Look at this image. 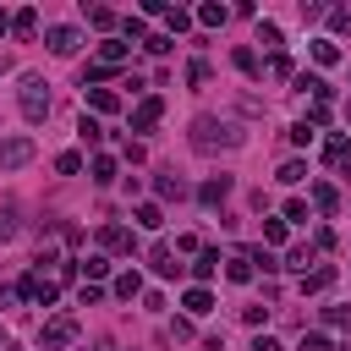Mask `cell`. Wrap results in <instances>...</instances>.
<instances>
[{"label":"cell","mask_w":351,"mask_h":351,"mask_svg":"<svg viewBox=\"0 0 351 351\" xmlns=\"http://www.w3.org/2000/svg\"><path fill=\"white\" fill-rule=\"evenodd\" d=\"M170 340H192V318H170Z\"/></svg>","instance_id":"cell-46"},{"label":"cell","mask_w":351,"mask_h":351,"mask_svg":"<svg viewBox=\"0 0 351 351\" xmlns=\"http://www.w3.org/2000/svg\"><path fill=\"white\" fill-rule=\"evenodd\" d=\"M77 296H82V307H99V302H104V291H99V285H88V280H82V291H77Z\"/></svg>","instance_id":"cell-45"},{"label":"cell","mask_w":351,"mask_h":351,"mask_svg":"<svg viewBox=\"0 0 351 351\" xmlns=\"http://www.w3.org/2000/svg\"><path fill=\"white\" fill-rule=\"evenodd\" d=\"M181 307H186L192 318H203V313H214V291H208V285H192V291L181 296Z\"/></svg>","instance_id":"cell-12"},{"label":"cell","mask_w":351,"mask_h":351,"mask_svg":"<svg viewBox=\"0 0 351 351\" xmlns=\"http://www.w3.org/2000/svg\"><path fill=\"white\" fill-rule=\"evenodd\" d=\"M159 115H165V99H159V93L137 99V110H132V132H154V126H159Z\"/></svg>","instance_id":"cell-5"},{"label":"cell","mask_w":351,"mask_h":351,"mask_svg":"<svg viewBox=\"0 0 351 351\" xmlns=\"http://www.w3.org/2000/svg\"><path fill=\"white\" fill-rule=\"evenodd\" d=\"M302 176H307V165H302V159H285V165H280V181H285V186H296Z\"/></svg>","instance_id":"cell-31"},{"label":"cell","mask_w":351,"mask_h":351,"mask_svg":"<svg viewBox=\"0 0 351 351\" xmlns=\"http://www.w3.org/2000/svg\"><path fill=\"white\" fill-rule=\"evenodd\" d=\"M0 33H11V16H5V11H0Z\"/></svg>","instance_id":"cell-49"},{"label":"cell","mask_w":351,"mask_h":351,"mask_svg":"<svg viewBox=\"0 0 351 351\" xmlns=\"http://www.w3.org/2000/svg\"><path fill=\"white\" fill-rule=\"evenodd\" d=\"M93 181H99V186H110V181H115V159H110V154H99V159H93Z\"/></svg>","instance_id":"cell-26"},{"label":"cell","mask_w":351,"mask_h":351,"mask_svg":"<svg viewBox=\"0 0 351 351\" xmlns=\"http://www.w3.org/2000/svg\"><path fill=\"white\" fill-rule=\"evenodd\" d=\"M55 170H60V176H77V170H82V154H77V148H66V154L55 159Z\"/></svg>","instance_id":"cell-30"},{"label":"cell","mask_w":351,"mask_h":351,"mask_svg":"<svg viewBox=\"0 0 351 351\" xmlns=\"http://www.w3.org/2000/svg\"><path fill=\"white\" fill-rule=\"evenodd\" d=\"M99 247H104V252H132V230H126V225H104V230H99Z\"/></svg>","instance_id":"cell-10"},{"label":"cell","mask_w":351,"mask_h":351,"mask_svg":"<svg viewBox=\"0 0 351 351\" xmlns=\"http://www.w3.org/2000/svg\"><path fill=\"white\" fill-rule=\"evenodd\" d=\"M11 33H16V38H33V33H38V11H33V5H22V11L11 16Z\"/></svg>","instance_id":"cell-16"},{"label":"cell","mask_w":351,"mask_h":351,"mask_svg":"<svg viewBox=\"0 0 351 351\" xmlns=\"http://www.w3.org/2000/svg\"><path fill=\"white\" fill-rule=\"evenodd\" d=\"M165 27H170V33H186V27H192V11H181V5H165Z\"/></svg>","instance_id":"cell-23"},{"label":"cell","mask_w":351,"mask_h":351,"mask_svg":"<svg viewBox=\"0 0 351 351\" xmlns=\"http://www.w3.org/2000/svg\"><path fill=\"white\" fill-rule=\"evenodd\" d=\"M148 263H154V274H159V280H176V274H181V263H176V252H170L165 241H159V247L148 252Z\"/></svg>","instance_id":"cell-11"},{"label":"cell","mask_w":351,"mask_h":351,"mask_svg":"<svg viewBox=\"0 0 351 351\" xmlns=\"http://www.w3.org/2000/svg\"><path fill=\"white\" fill-rule=\"evenodd\" d=\"M22 115H27L33 126L49 115V82H44V77H33V71L22 77Z\"/></svg>","instance_id":"cell-2"},{"label":"cell","mask_w":351,"mask_h":351,"mask_svg":"<svg viewBox=\"0 0 351 351\" xmlns=\"http://www.w3.org/2000/svg\"><path fill=\"white\" fill-rule=\"evenodd\" d=\"M329 27H335V33H351V11L335 5V11H329Z\"/></svg>","instance_id":"cell-42"},{"label":"cell","mask_w":351,"mask_h":351,"mask_svg":"<svg viewBox=\"0 0 351 351\" xmlns=\"http://www.w3.org/2000/svg\"><path fill=\"white\" fill-rule=\"evenodd\" d=\"M22 225H16V208H0V241H11Z\"/></svg>","instance_id":"cell-36"},{"label":"cell","mask_w":351,"mask_h":351,"mask_svg":"<svg viewBox=\"0 0 351 351\" xmlns=\"http://www.w3.org/2000/svg\"><path fill=\"white\" fill-rule=\"evenodd\" d=\"M154 186H159V197H186V181H176V176H159Z\"/></svg>","instance_id":"cell-32"},{"label":"cell","mask_w":351,"mask_h":351,"mask_svg":"<svg viewBox=\"0 0 351 351\" xmlns=\"http://www.w3.org/2000/svg\"><path fill=\"white\" fill-rule=\"evenodd\" d=\"M55 296H60V285H55V280H38V296H33V302H38V307H49Z\"/></svg>","instance_id":"cell-41"},{"label":"cell","mask_w":351,"mask_h":351,"mask_svg":"<svg viewBox=\"0 0 351 351\" xmlns=\"http://www.w3.org/2000/svg\"><path fill=\"white\" fill-rule=\"evenodd\" d=\"M33 159V137H0V170H22Z\"/></svg>","instance_id":"cell-4"},{"label":"cell","mask_w":351,"mask_h":351,"mask_svg":"<svg viewBox=\"0 0 351 351\" xmlns=\"http://www.w3.org/2000/svg\"><path fill=\"white\" fill-rule=\"evenodd\" d=\"M230 60H236V71H247V77H258V55H252L247 44H236V49H230Z\"/></svg>","instance_id":"cell-24"},{"label":"cell","mask_w":351,"mask_h":351,"mask_svg":"<svg viewBox=\"0 0 351 351\" xmlns=\"http://www.w3.org/2000/svg\"><path fill=\"white\" fill-rule=\"evenodd\" d=\"M236 143H241L236 121H219V115H197L192 121V148L197 154H219V148H236Z\"/></svg>","instance_id":"cell-1"},{"label":"cell","mask_w":351,"mask_h":351,"mask_svg":"<svg viewBox=\"0 0 351 351\" xmlns=\"http://www.w3.org/2000/svg\"><path fill=\"white\" fill-rule=\"evenodd\" d=\"M346 115H351V110H346Z\"/></svg>","instance_id":"cell-51"},{"label":"cell","mask_w":351,"mask_h":351,"mask_svg":"<svg viewBox=\"0 0 351 351\" xmlns=\"http://www.w3.org/2000/svg\"><path fill=\"white\" fill-rule=\"evenodd\" d=\"M291 143H296V148H307V143H313V126H307V121H302V126H291Z\"/></svg>","instance_id":"cell-47"},{"label":"cell","mask_w":351,"mask_h":351,"mask_svg":"<svg viewBox=\"0 0 351 351\" xmlns=\"http://www.w3.org/2000/svg\"><path fill=\"white\" fill-rule=\"evenodd\" d=\"M258 44H269L280 55V22H258Z\"/></svg>","instance_id":"cell-29"},{"label":"cell","mask_w":351,"mask_h":351,"mask_svg":"<svg viewBox=\"0 0 351 351\" xmlns=\"http://www.w3.org/2000/svg\"><path fill=\"white\" fill-rule=\"evenodd\" d=\"M197 197H203V203H225V197H230V176H214V181H203V186H197Z\"/></svg>","instance_id":"cell-17"},{"label":"cell","mask_w":351,"mask_h":351,"mask_svg":"<svg viewBox=\"0 0 351 351\" xmlns=\"http://www.w3.org/2000/svg\"><path fill=\"white\" fill-rule=\"evenodd\" d=\"M263 241L280 247V241H285V219H263Z\"/></svg>","instance_id":"cell-35"},{"label":"cell","mask_w":351,"mask_h":351,"mask_svg":"<svg viewBox=\"0 0 351 351\" xmlns=\"http://www.w3.org/2000/svg\"><path fill=\"white\" fill-rule=\"evenodd\" d=\"M143 49H148V55H165V49H170V33H148Z\"/></svg>","instance_id":"cell-38"},{"label":"cell","mask_w":351,"mask_h":351,"mask_svg":"<svg viewBox=\"0 0 351 351\" xmlns=\"http://www.w3.org/2000/svg\"><path fill=\"white\" fill-rule=\"evenodd\" d=\"M302 351H335L329 335H302Z\"/></svg>","instance_id":"cell-43"},{"label":"cell","mask_w":351,"mask_h":351,"mask_svg":"<svg viewBox=\"0 0 351 351\" xmlns=\"http://www.w3.org/2000/svg\"><path fill=\"white\" fill-rule=\"evenodd\" d=\"M329 285H335V263H318V269L302 274V296H318V291H329Z\"/></svg>","instance_id":"cell-9"},{"label":"cell","mask_w":351,"mask_h":351,"mask_svg":"<svg viewBox=\"0 0 351 351\" xmlns=\"http://www.w3.org/2000/svg\"><path fill=\"white\" fill-rule=\"evenodd\" d=\"M88 22H93L99 33H110V27H115V11H110V5H93V11H88Z\"/></svg>","instance_id":"cell-28"},{"label":"cell","mask_w":351,"mask_h":351,"mask_svg":"<svg viewBox=\"0 0 351 351\" xmlns=\"http://www.w3.org/2000/svg\"><path fill=\"white\" fill-rule=\"evenodd\" d=\"M225 16H230V11H225L219 0H208V5H197V22H203V27H219Z\"/></svg>","instance_id":"cell-22"},{"label":"cell","mask_w":351,"mask_h":351,"mask_svg":"<svg viewBox=\"0 0 351 351\" xmlns=\"http://www.w3.org/2000/svg\"><path fill=\"white\" fill-rule=\"evenodd\" d=\"M252 351H280V340H274V335H258V340H252Z\"/></svg>","instance_id":"cell-48"},{"label":"cell","mask_w":351,"mask_h":351,"mask_svg":"<svg viewBox=\"0 0 351 351\" xmlns=\"http://www.w3.org/2000/svg\"><path fill=\"white\" fill-rule=\"evenodd\" d=\"M324 324L329 329H351V307H324Z\"/></svg>","instance_id":"cell-34"},{"label":"cell","mask_w":351,"mask_h":351,"mask_svg":"<svg viewBox=\"0 0 351 351\" xmlns=\"http://www.w3.org/2000/svg\"><path fill=\"white\" fill-rule=\"evenodd\" d=\"M121 33H126V38H148V22H143V16H126Z\"/></svg>","instance_id":"cell-37"},{"label":"cell","mask_w":351,"mask_h":351,"mask_svg":"<svg viewBox=\"0 0 351 351\" xmlns=\"http://www.w3.org/2000/svg\"><path fill=\"white\" fill-rule=\"evenodd\" d=\"M132 219H137L143 230H159V225H165V214H159V203H137V214H132Z\"/></svg>","instance_id":"cell-20"},{"label":"cell","mask_w":351,"mask_h":351,"mask_svg":"<svg viewBox=\"0 0 351 351\" xmlns=\"http://www.w3.org/2000/svg\"><path fill=\"white\" fill-rule=\"evenodd\" d=\"M269 77H296L291 71V55H269Z\"/></svg>","instance_id":"cell-39"},{"label":"cell","mask_w":351,"mask_h":351,"mask_svg":"<svg viewBox=\"0 0 351 351\" xmlns=\"http://www.w3.org/2000/svg\"><path fill=\"white\" fill-rule=\"evenodd\" d=\"M71 340H77V318H66V313H60V318H49V324H44L38 351H60V346H71Z\"/></svg>","instance_id":"cell-3"},{"label":"cell","mask_w":351,"mask_h":351,"mask_svg":"<svg viewBox=\"0 0 351 351\" xmlns=\"http://www.w3.org/2000/svg\"><path fill=\"white\" fill-rule=\"evenodd\" d=\"M44 44H49V55H77L82 33H77V27H49V33H44Z\"/></svg>","instance_id":"cell-6"},{"label":"cell","mask_w":351,"mask_h":351,"mask_svg":"<svg viewBox=\"0 0 351 351\" xmlns=\"http://www.w3.org/2000/svg\"><path fill=\"white\" fill-rule=\"evenodd\" d=\"M307 263H313V252H307V247H291V252H285V263H280V269H302V274H307Z\"/></svg>","instance_id":"cell-33"},{"label":"cell","mask_w":351,"mask_h":351,"mask_svg":"<svg viewBox=\"0 0 351 351\" xmlns=\"http://www.w3.org/2000/svg\"><path fill=\"white\" fill-rule=\"evenodd\" d=\"M82 274H88V285H99V280L110 274V258H104V252H99V258H88V263H82Z\"/></svg>","instance_id":"cell-27"},{"label":"cell","mask_w":351,"mask_h":351,"mask_svg":"<svg viewBox=\"0 0 351 351\" xmlns=\"http://www.w3.org/2000/svg\"><path fill=\"white\" fill-rule=\"evenodd\" d=\"M285 219H291V225H302V219H307V203H302V197H291V203H285Z\"/></svg>","instance_id":"cell-44"},{"label":"cell","mask_w":351,"mask_h":351,"mask_svg":"<svg viewBox=\"0 0 351 351\" xmlns=\"http://www.w3.org/2000/svg\"><path fill=\"white\" fill-rule=\"evenodd\" d=\"M121 302H132V296H143V274L137 269H126V274H115V285H110Z\"/></svg>","instance_id":"cell-15"},{"label":"cell","mask_w":351,"mask_h":351,"mask_svg":"<svg viewBox=\"0 0 351 351\" xmlns=\"http://www.w3.org/2000/svg\"><path fill=\"white\" fill-rule=\"evenodd\" d=\"M225 280H230V285H247V280H252V258H247V252H230V258H225Z\"/></svg>","instance_id":"cell-13"},{"label":"cell","mask_w":351,"mask_h":351,"mask_svg":"<svg viewBox=\"0 0 351 351\" xmlns=\"http://www.w3.org/2000/svg\"><path fill=\"white\" fill-rule=\"evenodd\" d=\"M313 208H318V214H335V208H340V192H335L329 181H313Z\"/></svg>","instance_id":"cell-14"},{"label":"cell","mask_w":351,"mask_h":351,"mask_svg":"<svg viewBox=\"0 0 351 351\" xmlns=\"http://www.w3.org/2000/svg\"><path fill=\"white\" fill-rule=\"evenodd\" d=\"M82 99H88L93 115H115V110H121V93H115V88H82Z\"/></svg>","instance_id":"cell-8"},{"label":"cell","mask_w":351,"mask_h":351,"mask_svg":"<svg viewBox=\"0 0 351 351\" xmlns=\"http://www.w3.org/2000/svg\"><path fill=\"white\" fill-rule=\"evenodd\" d=\"M307 49H313V60H318V66H335V60H340V44H335V38H313Z\"/></svg>","instance_id":"cell-18"},{"label":"cell","mask_w":351,"mask_h":351,"mask_svg":"<svg viewBox=\"0 0 351 351\" xmlns=\"http://www.w3.org/2000/svg\"><path fill=\"white\" fill-rule=\"evenodd\" d=\"M186 82L203 88V82H208V60H192V66H186Z\"/></svg>","instance_id":"cell-40"},{"label":"cell","mask_w":351,"mask_h":351,"mask_svg":"<svg viewBox=\"0 0 351 351\" xmlns=\"http://www.w3.org/2000/svg\"><path fill=\"white\" fill-rule=\"evenodd\" d=\"M126 60H132V44H126V38H104V44H99V66H104V71H115V66H126Z\"/></svg>","instance_id":"cell-7"},{"label":"cell","mask_w":351,"mask_h":351,"mask_svg":"<svg viewBox=\"0 0 351 351\" xmlns=\"http://www.w3.org/2000/svg\"><path fill=\"white\" fill-rule=\"evenodd\" d=\"M324 159H329V165H346V159H351V137H329V143H324Z\"/></svg>","instance_id":"cell-21"},{"label":"cell","mask_w":351,"mask_h":351,"mask_svg":"<svg viewBox=\"0 0 351 351\" xmlns=\"http://www.w3.org/2000/svg\"><path fill=\"white\" fill-rule=\"evenodd\" d=\"M88 351H115V346H110V340H99V346H88Z\"/></svg>","instance_id":"cell-50"},{"label":"cell","mask_w":351,"mask_h":351,"mask_svg":"<svg viewBox=\"0 0 351 351\" xmlns=\"http://www.w3.org/2000/svg\"><path fill=\"white\" fill-rule=\"evenodd\" d=\"M192 274H197V280H214V274H219V252H197Z\"/></svg>","instance_id":"cell-25"},{"label":"cell","mask_w":351,"mask_h":351,"mask_svg":"<svg viewBox=\"0 0 351 351\" xmlns=\"http://www.w3.org/2000/svg\"><path fill=\"white\" fill-rule=\"evenodd\" d=\"M77 137H82L88 148H99V143H104V126H99L93 115H82V121H77Z\"/></svg>","instance_id":"cell-19"}]
</instances>
